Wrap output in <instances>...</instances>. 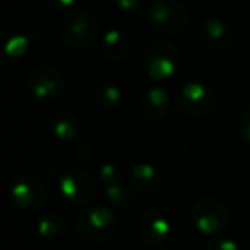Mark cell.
Returning a JSON list of instances; mask_svg holds the SVG:
<instances>
[{"instance_id":"7a4b0ae2","label":"cell","mask_w":250,"mask_h":250,"mask_svg":"<svg viewBox=\"0 0 250 250\" xmlns=\"http://www.w3.org/2000/svg\"><path fill=\"white\" fill-rule=\"evenodd\" d=\"M100 29L98 18L87 9H70L59 21L62 42L77 50L93 46L100 36Z\"/></svg>"},{"instance_id":"5b68a950","label":"cell","mask_w":250,"mask_h":250,"mask_svg":"<svg viewBox=\"0 0 250 250\" xmlns=\"http://www.w3.org/2000/svg\"><path fill=\"white\" fill-rule=\"evenodd\" d=\"M219 98L211 86L199 81H190L180 86L175 94V108L182 115L206 117L218 108Z\"/></svg>"},{"instance_id":"9a60e30c","label":"cell","mask_w":250,"mask_h":250,"mask_svg":"<svg viewBox=\"0 0 250 250\" xmlns=\"http://www.w3.org/2000/svg\"><path fill=\"white\" fill-rule=\"evenodd\" d=\"M130 40L120 31H108L101 38V53L106 60L113 63L124 62L130 55Z\"/></svg>"},{"instance_id":"ba28073f","label":"cell","mask_w":250,"mask_h":250,"mask_svg":"<svg viewBox=\"0 0 250 250\" xmlns=\"http://www.w3.org/2000/svg\"><path fill=\"white\" fill-rule=\"evenodd\" d=\"M28 89L38 101L52 103L63 96L67 89V81L59 69L52 65H38L28 74Z\"/></svg>"},{"instance_id":"52a82bcc","label":"cell","mask_w":250,"mask_h":250,"mask_svg":"<svg viewBox=\"0 0 250 250\" xmlns=\"http://www.w3.org/2000/svg\"><path fill=\"white\" fill-rule=\"evenodd\" d=\"M11 197L18 211L24 214H36L46 204V185L36 175H19L11 187Z\"/></svg>"},{"instance_id":"3957f363","label":"cell","mask_w":250,"mask_h":250,"mask_svg":"<svg viewBox=\"0 0 250 250\" xmlns=\"http://www.w3.org/2000/svg\"><path fill=\"white\" fill-rule=\"evenodd\" d=\"M143 65L153 81H167L173 77L180 67V50L170 40H156L144 50Z\"/></svg>"},{"instance_id":"4fadbf2b","label":"cell","mask_w":250,"mask_h":250,"mask_svg":"<svg viewBox=\"0 0 250 250\" xmlns=\"http://www.w3.org/2000/svg\"><path fill=\"white\" fill-rule=\"evenodd\" d=\"M130 184L141 194H156L163 185L161 173L149 163H136L130 168Z\"/></svg>"},{"instance_id":"e0dca14e","label":"cell","mask_w":250,"mask_h":250,"mask_svg":"<svg viewBox=\"0 0 250 250\" xmlns=\"http://www.w3.org/2000/svg\"><path fill=\"white\" fill-rule=\"evenodd\" d=\"M29 46V40L21 29L18 28H5L4 29V43H2V48H4V57L11 60L21 59L26 53Z\"/></svg>"},{"instance_id":"8fae6325","label":"cell","mask_w":250,"mask_h":250,"mask_svg":"<svg viewBox=\"0 0 250 250\" xmlns=\"http://www.w3.org/2000/svg\"><path fill=\"white\" fill-rule=\"evenodd\" d=\"M197 38L206 48L225 50L233 43V31L218 18H206L197 28Z\"/></svg>"},{"instance_id":"ffe728a7","label":"cell","mask_w":250,"mask_h":250,"mask_svg":"<svg viewBox=\"0 0 250 250\" xmlns=\"http://www.w3.org/2000/svg\"><path fill=\"white\" fill-rule=\"evenodd\" d=\"M98 177H100V180L103 182V184L106 185V187H110V185L124 184L125 171H124V168H122L120 165L104 163V165H101Z\"/></svg>"},{"instance_id":"8992f818","label":"cell","mask_w":250,"mask_h":250,"mask_svg":"<svg viewBox=\"0 0 250 250\" xmlns=\"http://www.w3.org/2000/svg\"><path fill=\"white\" fill-rule=\"evenodd\" d=\"M149 24L163 36H177L185 31L188 14L178 0H154L149 7Z\"/></svg>"},{"instance_id":"2e32d148","label":"cell","mask_w":250,"mask_h":250,"mask_svg":"<svg viewBox=\"0 0 250 250\" xmlns=\"http://www.w3.org/2000/svg\"><path fill=\"white\" fill-rule=\"evenodd\" d=\"M36 229L43 238H62L67 233V219L59 212H45L36 221Z\"/></svg>"},{"instance_id":"d4e9b609","label":"cell","mask_w":250,"mask_h":250,"mask_svg":"<svg viewBox=\"0 0 250 250\" xmlns=\"http://www.w3.org/2000/svg\"><path fill=\"white\" fill-rule=\"evenodd\" d=\"M52 9H70L76 0H45Z\"/></svg>"},{"instance_id":"5bb4252c","label":"cell","mask_w":250,"mask_h":250,"mask_svg":"<svg viewBox=\"0 0 250 250\" xmlns=\"http://www.w3.org/2000/svg\"><path fill=\"white\" fill-rule=\"evenodd\" d=\"M50 129H52V134L62 143H69V141H74L81 136V120L77 118L76 113L67 110H60L50 118Z\"/></svg>"},{"instance_id":"d6986e66","label":"cell","mask_w":250,"mask_h":250,"mask_svg":"<svg viewBox=\"0 0 250 250\" xmlns=\"http://www.w3.org/2000/svg\"><path fill=\"white\" fill-rule=\"evenodd\" d=\"M94 103L100 110L111 111L122 103V91L115 84H101L94 91Z\"/></svg>"},{"instance_id":"44dd1931","label":"cell","mask_w":250,"mask_h":250,"mask_svg":"<svg viewBox=\"0 0 250 250\" xmlns=\"http://www.w3.org/2000/svg\"><path fill=\"white\" fill-rule=\"evenodd\" d=\"M204 250H240L238 243L235 240L228 238V236H212L206 242Z\"/></svg>"},{"instance_id":"ac0fdd59","label":"cell","mask_w":250,"mask_h":250,"mask_svg":"<svg viewBox=\"0 0 250 250\" xmlns=\"http://www.w3.org/2000/svg\"><path fill=\"white\" fill-rule=\"evenodd\" d=\"M106 199L118 209H130L136 204V188L127 184H117L106 187Z\"/></svg>"},{"instance_id":"484cf974","label":"cell","mask_w":250,"mask_h":250,"mask_svg":"<svg viewBox=\"0 0 250 250\" xmlns=\"http://www.w3.org/2000/svg\"><path fill=\"white\" fill-rule=\"evenodd\" d=\"M125 250H132V249H125Z\"/></svg>"},{"instance_id":"7c38bea8","label":"cell","mask_w":250,"mask_h":250,"mask_svg":"<svg viewBox=\"0 0 250 250\" xmlns=\"http://www.w3.org/2000/svg\"><path fill=\"white\" fill-rule=\"evenodd\" d=\"M170 94L165 87L153 86L144 91L141 96V113L149 120H161L167 117L168 110H170Z\"/></svg>"},{"instance_id":"6da1fadb","label":"cell","mask_w":250,"mask_h":250,"mask_svg":"<svg viewBox=\"0 0 250 250\" xmlns=\"http://www.w3.org/2000/svg\"><path fill=\"white\" fill-rule=\"evenodd\" d=\"M118 229V218L106 206H86L74 219V231L77 238L91 245L108 242Z\"/></svg>"},{"instance_id":"9c48e42d","label":"cell","mask_w":250,"mask_h":250,"mask_svg":"<svg viewBox=\"0 0 250 250\" xmlns=\"http://www.w3.org/2000/svg\"><path fill=\"white\" fill-rule=\"evenodd\" d=\"M98 185L91 173L81 168H74L62 175L59 180V192L67 202L74 206H84L93 201Z\"/></svg>"},{"instance_id":"277c9868","label":"cell","mask_w":250,"mask_h":250,"mask_svg":"<svg viewBox=\"0 0 250 250\" xmlns=\"http://www.w3.org/2000/svg\"><path fill=\"white\" fill-rule=\"evenodd\" d=\"M192 223L199 233L218 236L231 225V212L221 201L214 197H201L190 208Z\"/></svg>"},{"instance_id":"cb8c5ba5","label":"cell","mask_w":250,"mask_h":250,"mask_svg":"<svg viewBox=\"0 0 250 250\" xmlns=\"http://www.w3.org/2000/svg\"><path fill=\"white\" fill-rule=\"evenodd\" d=\"M74 153H76V154H74V158H76L79 163H86V161L91 158V149H89V146H86V144H81V146H77Z\"/></svg>"},{"instance_id":"603a6c76","label":"cell","mask_w":250,"mask_h":250,"mask_svg":"<svg viewBox=\"0 0 250 250\" xmlns=\"http://www.w3.org/2000/svg\"><path fill=\"white\" fill-rule=\"evenodd\" d=\"M111 2L118 11L125 12V14H134V12L141 11L144 5V0H111Z\"/></svg>"},{"instance_id":"7402d4cb","label":"cell","mask_w":250,"mask_h":250,"mask_svg":"<svg viewBox=\"0 0 250 250\" xmlns=\"http://www.w3.org/2000/svg\"><path fill=\"white\" fill-rule=\"evenodd\" d=\"M238 134L242 141L250 146V104L242 111L238 120Z\"/></svg>"},{"instance_id":"30bf717a","label":"cell","mask_w":250,"mask_h":250,"mask_svg":"<svg viewBox=\"0 0 250 250\" xmlns=\"http://www.w3.org/2000/svg\"><path fill=\"white\" fill-rule=\"evenodd\" d=\"M171 231V223L165 212L158 209L146 211L139 221V238L147 247H160Z\"/></svg>"}]
</instances>
